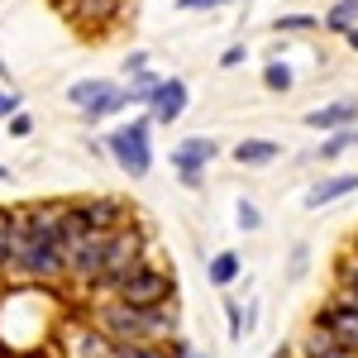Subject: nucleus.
I'll return each mask as SVG.
<instances>
[{"mask_svg":"<svg viewBox=\"0 0 358 358\" xmlns=\"http://www.w3.org/2000/svg\"><path fill=\"white\" fill-rule=\"evenodd\" d=\"M96 330L106 334L110 344H158L163 349L167 339H177V310L172 306H158V310H134L124 301H96L91 315H86Z\"/></svg>","mask_w":358,"mask_h":358,"instance_id":"f257e3e1","label":"nucleus"},{"mask_svg":"<svg viewBox=\"0 0 358 358\" xmlns=\"http://www.w3.org/2000/svg\"><path fill=\"white\" fill-rule=\"evenodd\" d=\"M106 153L115 158V167L124 172V177H148L153 172V120L148 115H138L129 124H115L110 134H106Z\"/></svg>","mask_w":358,"mask_h":358,"instance_id":"f03ea898","label":"nucleus"},{"mask_svg":"<svg viewBox=\"0 0 358 358\" xmlns=\"http://www.w3.org/2000/svg\"><path fill=\"white\" fill-rule=\"evenodd\" d=\"M115 301L134 306V310H158V306H172V296H177V277H172V268H158V263H138V268H129L124 273V282L110 292ZM106 296V301H110Z\"/></svg>","mask_w":358,"mask_h":358,"instance_id":"7ed1b4c3","label":"nucleus"},{"mask_svg":"<svg viewBox=\"0 0 358 358\" xmlns=\"http://www.w3.org/2000/svg\"><path fill=\"white\" fill-rule=\"evenodd\" d=\"M67 106L82 115L86 124H101L110 115L129 110V91L120 82H106V77H82V82L67 86Z\"/></svg>","mask_w":358,"mask_h":358,"instance_id":"20e7f679","label":"nucleus"},{"mask_svg":"<svg viewBox=\"0 0 358 358\" xmlns=\"http://www.w3.org/2000/svg\"><path fill=\"white\" fill-rule=\"evenodd\" d=\"M24 282H67V253H62V239H29L24 234V253L15 258V273Z\"/></svg>","mask_w":358,"mask_h":358,"instance_id":"39448f33","label":"nucleus"},{"mask_svg":"<svg viewBox=\"0 0 358 358\" xmlns=\"http://www.w3.org/2000/svg\"><path fill=\"white\" fill-rule=\"evenodd\" d=\"M220 158V143L210 134H192L182 138L177 148H172V167H177V177H182V187H206V167Z\"/></svg>","mask_w":358,"mask_h":358,"instance_id":"423d86ee","label":"nucleus"},{"mask_svg":"<svg viewBox=\"0 0 358 358\" xmlns=\"http://www.w3.org/2000/svg\"><path fill=\"white\" fill-rule=\"evenodd\" d=\"M315 330H325L330 339H339L344 349H354V354H358V301H349V296H334L330 306H320Z\"/></svg>","mask_w":358,"mask_h":358,"instance_id":"0eeeda50","label":"nucleus"},{"mask_svg":"<svg viewBox=\"0 0 358 358\" xmlns=\"http://www.w3.org/2000/svg\"><path fill=\"white\" fill-rule=\"evenodd\" d=\"M306 129H315V134L358 129V96H334V101H325V106L306 110Z\"/></svg>","mask_w":358,"mask_h":358,"instance_id":"6e6552de","label":"nucleus"},{"mask_svg":"<svg viewBox=\"0 0 358 358\" xmlns=\"http://www.w3.org/2000/svg\"><path fill=\"white\" fill-rule=\"evenodd\" d=\"M77 210H82V220L91 224V234H115V229H124L129 220V206L124 201H115V196H91V201H72Z\"/></svg>","mask_w":358,"mask_h":358,"instance_id":"1a4fd4ad","label":"nucleus"},{"mask_svg":"<svg viewBox=\"0 0 358 358\" xmlns=\"http://www.w3.org/2000/svg\"><path fill=\"white\" fill-rule=\"evenodd\" d=\"M187 101H192L187 82H182V77H163L158 96L148 101V120H153V124H177V120L187 115Z\"/></svg>","mask_w":358,"mask_h":358,"instance_id":"9d476101","label":"nucleus"},{"mask_svg":"<svg viewBox=\"0 0 358 358\" xmlns=\"http://www.w3.org/2000/svg\"><path fill=\"white\" fill-rule=\"evenodd\" d=\"M358 192V172H330V177H320V182H310L301 196L306 210H325V206H334V201H344V196Z\"/></svg>","mask_w":358,"mask_h":358,"instance_id":"9b49d317","label":"nucleus"},{"mask_svg":"<svg viewBox=\"0 0 358 358\" xmlns=\"http://www.w3.org/2000/svg\"><path fill=\"white\" fill-rule=\"evenodd\" d=\"M24 253V210L0 206V277L15 273V258Z\"/></svg>","mask_w":358,"mask_h":358,"instance_id":"f8f14e48","label":"nucleus"},{"mask_svg":"<svg viewBox=\"0 0 358 358\" xmlns=\"http://www.w3.org/2000/svg\"><path fill=\"white\" fill-rule=\"evenodd\" d=\"M282 158V143L277 138H239L234 143V163L239 167H268Z\"/></svg>","mask_w":358,"mask_h":358,"instance_id":"ddd939ff","label":"nucleus"},{"mask_svg":"<svg viewBox=\"0 0 358 358\" xmlns=\"http://www.w3.org/2000/svg\"><path fill=\"white\" fill-rule=\"evenodd\" d=\"M239 273H244V258H239L234 248H224V253H215V258L206 263L210 287H234V282H239Z\"/></svg>","mask_w":358,"mask_h":358,"instance_id":"4468645a","label":"nucleus"},{"mask_svg":"<svg viewBox=\"0 0 358 358\" xmlns=\"http://www.w3.org/2000/svg\"><path fill=\"white\" fill-rule=\"evenodd\" d=\"M115 10H120V0H67V15L77 24H106L115 20Z\"/></svg>","mask_w":358,"mask_h":358,"instance_id":"2eb2a0df","label":"nucleus"},{"mask_svg":"<svg viewBox=\"0 0 358 358\" xmlns=\"http://www.w3.org/2000/svg\"><path fill=\"white\" fill-rule=\"evenodd\" d=\"M301 358H358V354H354V349H344L339 339H330L325 330L310 325V334L301 339Z\"/></svg>","mask_w":358,"mask_h":358,"instance_id":"dca6fc26","label":"nucleus"},{"mask_svg":"<svg viewBox=\"0 0 358 358\" xmlns=\"http://www.w3.org/2000/svg\"><path fill=\"white\" fill-rule=\"evenodd\" d=\"M349 148H358V129H339V134H325V138H320V148H315L310 158H320V163H334V158H344Z\"/></svg>","mask_w":358,"mask_h":358,"instance_id":"f3484780","label":"nucleus"},{"mask_svg":"<svg viewBox=\"0 0 358 358\" xmlns=\"http://www.w3.org/2000/svg\"><path fill=\"white\" fill-rule=\"evenodd\" d=\"M320 24L330 29V34H349V29H358V0H334Z\"/></svg>","mask_w":358,"mask_h":358,"instance_id":"a211bd4d","label":"nucleus"},{"mask_svg":"<svg viewBox=\"0 0 358 358\" xmlns=\"http://www.w3.org/2000/svg\"><path fill=\"white\" fill-rule=\"evenodd\" d=\"M158 86H163V77H158V72L129 77V82H124V91H129V106H148V101L158 96Z\"/></svg>","mask_w":358,"mask_h":358,"instance_id":"6ab92c4d","label":"nucleus"},{"mask_svg":"<svg viewBox=\"0 0 358 358\" xmlns=\"http://www.w3.org/2000/svg\"><path fill=\"white\" fill-rule=\"evenodd\" d=\"M263 86H268L273 96H282V91H292V86H296V72H292L287 62H268V67H263Z\"/></svg>","mask_w":358,"mask_h":358,"instance_id":"aec40b11","label":"nucleus"},{"mask_svg":"<svg viewBox=\"0 0 358 358\" xmlns=\"http://www.w3.org/2000/svg\"><path fill=\"white\" fill-rule=\"evenodd\" d=\"M234 224H239V229H244V234H258V229H263V210H258V206H253V201H239V206H234Z\"/></svg>","mask_w":358,"mask_h":358,"instance_id":"412c9836","label":"nucleus"},{"mask_svg":"<svg viewBox=\"0 0 358 358\" xmlns=\"http://www.w3.org/2000/svg\"><path fill=\"white\" fill-rule=\"evenodd\" d=\"M315 24H320L315 15H282V20H273L277 34H310Z\"/></svg>","mask_w":358,"mask_h":358,"instance_id":"4be33fe9","label":"nucleus"},{"mask_svg":"<svg viewBox=\"0 0 358 358\" xmlns=\"http://www.w3.org/2000/svg\"><path fill=\"white\" fill-rule=\"evenodd\" d=\"M306 268H310V244H296L292 258H287V282H301Z\"/></svg>","mask_w":358,"mask_h":358,"instance_id":"5701e85b","label":"nucleus"},{"mask_svg":"<svg viewBox=\"0 0 358 358\" xmlns=\"http://www.w3.org/2000/svg\"><path fill=\"white\" fill-rule=\"evenodd\" d=\"M339 296L358 301V258H349V263L339 268Z\"/></svg>","mask_w":358,"mask_h":358,"instance_id":"b1692460","label":"nucleus"},{"mask_svg":"<svg viewBox=\"0 0 358 358\" xmlns=\"http://www.w3.org/2000/svg\"><path fill=\"white\" fill-rule=\"evenodd\" d=\"M224 325H229V339H234V344L244 339V306L239 301H224Z\"/></svg>","mask_w":358,"mask_h":358,"instance_id":"393cba45","label":"nucleus"},{"mask_svg":"<svg viewBox=\"0 0 358 358\" xmlns=\"http://www.w3.org/2000/svg\"><path fill=\"white\" fill-rule=\"evenodd\" d=\"M5 134H10V138H29V134H34V115H24V110L10 115V120H5Z\"/></svg>","mask_w":358,"mask_h":358,"instance_id":"a878e982","label":"nucleus"},{"mask_svg":"<svg viewBox=\"0 0 358 358\" xmlns=\"http://www.w3.org/2000/svg\"><path fill=\"white\" fill-rule=\"evenodd\" d=\"M163 358H206V354H201V349H192L187 339H167V344H163Z\"/></svg>","mask_w":358,"mask_h":358,"instance_id":"bb28decb","label":"nucleus"},{"mask_svg":"<svg viewBox=\"0 0 358 358\" xmlns=\"http://www.w3.org/2000/svg\"><path fill=\"white\" fill-rule=\"evenodd\" d=\"M148 72V53H129L124 57V77H143Z\"/></svg>","mask_w":358,"mask_h":358,"instance_id":"cd10ccee","label":"nucleus"},{"mask_svg":"<svg viewBox=\"0 0 358 358\" xmlns=\"http://www.w3.org/2000/svg\"><path fill=\"white\" fill-rule=\"evenodd\" d=\"M244 57H248V48H244V43H229V48L220 53V67H239Z\"/></svg>","mask_w":358,"mask_h":358,"instance_id":"c85d7f7f","label":"nucleus"},{"mask_svg":"<svg viewBox=\"0 0 358 358\" xmlns=\"http://www.w3.org/2000/svg\"><path fill=\"white\" fill-rule=\"evenodd\" d=\"M0 115H20V91H0Z\"/></svg>","mask_w":358,"mask_h":358,"instance_id":"c756f323","label":"nucleus"},{"mask_svg":"<svg viewBox=\"0 0 358 358\" xmlns=\"http://www.w3.org/2000/svg\"><path fill=\"white\" fill-rule=\"evenodd\" d=\"M215 5H224V0H182V10H215Z\"/></svg>","mask_w":358,"mask_h":358,"instance_id":"7c9ffc66","label":"nucleus"},{"mask_svg":"<svg viewBox=\"0 0 358 358\" xmlns=\"http://www.w3.org/2000/svg\"><path fill=\"white\" fill-rule=\"evenodd\" d=\"M273 358H301V354H296L292 344H277V349H273Z\"/></svg>","mask_w":358,"mask_h":358,"instance_id":"2f4dec72","label":"nucleus"},{"mask_svg":"<svg viewBox=\"0 0 358 358\" xmlns=\"http://www.w3.org/2000/svg\"><path fill=\"white\" fill-rule=\"evenodd\" d=\"M344 38H349V48H354V53H358V29H349V34H344Z\"/></svg>","mask_w":358,"mask_h":358,"instance_id":"473e14b6","label":"nucleus"},{"mask_svg":"<svg viewBox=\"0 0 358 358\" xmlns=\"http://www.w3.org/2000/svg\"><path fill=\"white\" fill-rule=\"evenodd\" d=\"M0 182H10V167H0Z\"/></svg>","mask_w":358,"mask_h":358,"instance_id":"72a5a7b5","label":"nucleus"}]
</instances>
